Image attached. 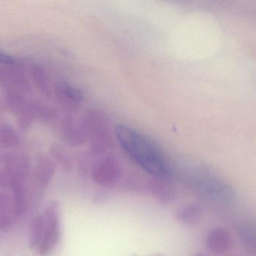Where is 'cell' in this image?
<instances>
[{"instance_id": "cell-1", "label": "cell", "mask_w": 256, "mask_h": 256, "mask_svg": "<svg viewBox=\"0 0 256 256\" xmlns=\"http://www.w3.org/2000/svg\"><path fill=\"white\" fill-rule=\"evenodd\" d=\"M114 132L126 155L144 172L158 178L170 177L172 169L170 163L152 140L127 125H116Z\"/></svg>"}, {"instance_id": "cell-2", "label": "cell", "mask_w": 256, "mask_h": 256, "mask_svg": "<svg viewBox=\"0 0 256 256\" xmlns=\"http://www.w3.org/2000/svg\"><path fill=\"white\" fill-rule=\"evenodd\" d=\"M191 185L204 201L224 206L232 205L236 202L232 188L208 168H196L191 177Z\"/></svg>"}, {"instance_id": "cell-3", "label": "cell", "mask_w": 256, "mask_h": 256, "mask_svg": "<svg viewBox=\"0 0 256 256\" xmlns=\"http://www.w3.org/2000/svg\"><path fill=\"white\" fill-rule=\"evenodd\" d=\"M86 121L92 150L96 153L106 151L112 143L111 129L106 117L99 112L93 111Z\"/></svg>"}, {"instance_id": "cell-4", "label": "cell", "mask_w": 256, "mask_h": 256, "mask_svg": "<svg viewBox=\"0 0 256 256\" xmlns=\"http://www.w3.org/2000/svg\"><path fill=\"white\" fill-rule=\"evenodd\" d=\"M44 218V231L38 250L40 255H46L56 246L61 235L60 204L57 201H52L46 206Z\"/></svg>"}, {"instance_id": "cell-5", "label": "cell", "mask_w": 256, "mask_h": 256, "mask_svg": "<svg viewBox=\"0 0 256 256\" xmlns=\"http://www.w3.org/2000/svg\"><path fill=\"white\" fill-rule=\"evenodd\" d=\"M121 165L114 156H106L99 161L92 170L93 181L104 188H114L122 178Z\"/></svg>"}, {"instance_id": "cell-6", "label": "cell", "mask_w": 256, "mask_h": 256, "mask_svg": "<svg viewBox=\"0 0 256 256\" xmlns=\"http://www.w3.org/2000/svg\"><path fill=\"white\" fill-rule=\"evenodd\" d=\"M206 246L214 255H224L230 250L232 246L231 234L225 228L215 227L208 234Z\"/></svg>"}, {"instance_id": "cell-7", "label": "cell", "mask_w": 256, "mask_h": 256, "mask_svg": "<svg viewBox=\"0 0 256 256\" xmlns=\"http://www.w3.org/2000/svg\"><path fill=\"white\" fill-rule=\"evenodd\" d=\"M167 179L154 177L148 184V188L152 195L160 202L167 204L174 201L176 192L174 188L166 181Z\"/></svg>"}, {"instance_id": "cell-8", "label": "cell", "mask_w": 256, "mask_h": 256, "mask_svg": "<svg viewBox=\"0 0 256 256\" xmlns=\"http://www.w3.org/2000/svg\"><path fill=\"white\" fill-rule=\"evenodd\" d=\"M16 218L13 197L6 192L0 194V231H8Z\"/></svg>"}, {"instance_id": "cell-9", "label": "cell", "mask_w": 256, "mask_h": 256, "mask_svg": "<svg viewBox=\"0 0 256 256\" xmlns=\"http://www.w3.org/2000/svg\"><path fill=\"white\" fill-rule=\"evenodd\" d=\"M203 210L198 203H190L180 207L176 213V219L184 225L194 226L201 220Z\"/></svg>"}, {"instance_id": "cell-10", "label": "cell", "mask_w": 256, "mask_h": 256, "mask_svg": "<svg viewBox=\"0 0 256 256\" xmlns=\"http://www.w3.org/2000/svg\"><path fill=\"white\" fill-rule=\"evenodd\" d=\"M12 189L13 190L14 204L16 217H20L26 210V188L20 179H14L12 182Z\"/></svg>"}, {"instance_id": "cell-11", "label": "cell", "mask_w": 256, "mask_h": 256, "mask_svg": "<svg viewBox=\"0 0 256 256\" xmlns=\"http://www.w3.org/2000/svg\"><path fill=\"white\" fill-rule=\"evenodd\" d=\"M44 231V215H38L30 223L28 244L31 249L38 248Z\"/></svg>"}, {"instance_id": "cell-12", "label": "cell", "mask_w": 256, "mask_h": 256, "mask_svg": "<svg viewBox=\"0 0 256 256\" xmlns=\"http://www.w3.org/2000/svg\"><path fill=\"white\" fill-rule=\"evenodd\" d=\"M60 90L62 96L64 97L70 106H78L84 100V93L78 87L68 82L60 84Z\"/></svg>"}, {"instance_id": "cell-13", "label": "cell", "mask_w": 256, "mask_h": 256, "mask_svg": "<svg viewBox=\"0 0 256 256\" xmlns=\"http://www.w3.org/2000/svg\"><path fill=\"white\" fill-rule=\"evenodd\" d=\"M243 244L251 253L256 254V227L243 225L239 229Z\"/></svg>"}, {"instance_id": "cell-14", "label": "cell", "mask_w": 256, "mask_h": 256, "mask_svg": "<svg viewBox=\"0 0 256 256\" xmlns=\"http://www.w3.org/2000/svg\"><path fill=\"white\" fill-rule=\"evenodd\" d=\"M54 171L55 169L54 165L50 163L45 164L40 168L36 175V179L40 187L45 188L48 186L54 176Z\"/></svg>"}, {"instance_id": "cell-15", "label": "cell", "mask_w": 256, "mask_h": 256, "mask_svg": "<svg viewBox=\"0 0 256 256\" xmlns=\"http://www.w3.org/2000/svg\"><path fill=\"white\" fill-rule=\"evenodd\" d=\"M14 63V60L13 57L8 55L7 54L3 52V51H0V63L12 64Z\"/></svg>"}, {"instance_id": "cell-16", "label": "cell", "mask_w": 256, "mask_h": 256, "mask_svg": "<svg viewBox=\"0 0 256 256\" xmlns=\"http://www.w3.org/2000/svg\"><path fill=\"white\" fill-rule=\"evenodd\" d=\"M195 256H207V255H204V254H202V253H198V254H196V255Z\"/></svg>"}]
</instances>
